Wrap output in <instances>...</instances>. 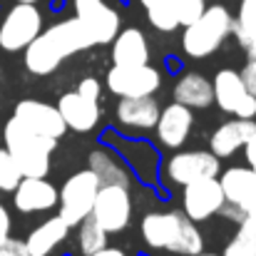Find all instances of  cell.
Here are the masks:
<instances>
[{
    "label": "cell",
    "mask_w": 256,
    "mask_h": 256,
    "mask_svg": "<svg viewBox=\"0 0 256 256\" xmlns=\"http://www.w3.org/2000/svg\"><path fill=\"white\" fill-rule=\"evenodd\" d=\"M94 40L85 30V25L78 18L60 20L50 28H45L22 52H25V68L30 75L45 78L52 75L68 58L92 48Z\"/></svg>",
    "instance_id": "6da1fadb"
},
{
    "label": "cell",
    "mask_w": 256,
    "mask_h": 256,
    "mask_svg": "<svg viewBox=\"0 0 256 256\" xmlns=\"http://www.w3.org/2000/svg\"><path fill=\"white\" fill-rule=\"evenodd\" d=\"M140 232L144 244L154 252L176 256H196L204 252V236L184 212H150L144 214Z\"/></svg>",
    "instance_id": "7a4b0ae2"
},
{
    "label": "cell",
    "mask_w": 256,
    "mask_h": 256,
    "mask_svg": "<svg viewBox=\"0 0 256 256\" xmlns=\"http://www.w3.org/2000/svg\"><path fill=\"white\" fill-rule=\"evenodd\" d=\"M2 140H5V150L12 154L22 176H48L50 157L58 147V140L32 132L15 117L5 122Z\"/></svg>",
    "instance_id": "3957f363"
},
{
    "label": "cell",
    "mask_w": 256,
    "mask_h": 256,
    "mask_svg": "<svg viewBox=\"0 0 256 256\" xmlns=\"http://www.w3.org/2000/svg\"><path fill=\"white\" fill-rule=\"evenodd\" d=\"M234 35V15L224 5H206V10L189 25H184L182 52L189 60H204L214 55L226 38Z\"/></svg>",
    "instance_id": "277c9868"
},
{
    "label": "cell",
    "mask_w": 256,
    "mask_h": 256,
    "mask_svg": "<svg viewBox=\"0 0 256 256\" xmlns=\"http://www.w3.org/2000/svg\"><path fill=\"white\" fill-rule=\"evenodd\" d=\"M100 179L92 170H80L75 172L72 176H68V182L60 186V216L72 226H80L87 216L92 214V206H94V199H97V192H100Z\"/></svg>",
    "instance_id": "5b68a950"
},
{
    "label": "cell",
    "mask_w": 256,
    "mask_h": 256,
    "mask_svg": "<svg viewBox=\"0 0 256 256\" xmlns=\"http://www.w3.org/2000/svg\"><path fill=\"white\" fill-rule=\"evenodd\" d=\"M42 32V12L32 2H15L0 20V48L5 52L25 50Z\"/></svg>",
    "instance_id": "8992f818"
},
{
    "label": "cell",
    "mask_w": 256,
    "mask_h": 256,
    "mask_svg": "<svg viewBox=\"0 0 256 256\" xmlns=\"http://www.w3.org/2000/svg\"><path fill=\"white\" fill-rule=\"evenodd\" d=\"M222 172V160L216 154H212L209 150H184V152H174L167 157L162 174L170 184L186 186L192 182L199 179H209V176H219Z\"/></svg>",
    "instance_id": "52a82bcc"
},
{
    "label": "cell",
    "mask_w": 256,
    "mask_h": 256,
    "mask_svg": "<svg viewBox=\"0 0 256 256\" xmlns=\"http://www.w3.org/2000/svg\"><path fill=\"white\" fill-rule=\"evenodd\" d=\"M214 102L222 112L242 117V120H254L256 117V94L249 92L242 72L224 68L214 75Z\"/></svg>",
    "instance_id": "ba28073f"
},
{
    "label": "cell",
    "mask_w": 256,
    "mask_h": 256,
    "mask_svg": "<svg viewBox=\"0 0 256 256\" xmlns=\"http://www.w3.org/2000/svg\"><path fill=\"white\" fill-rule=\"evenodd\" d=\"M107 234H120L122 229H127L130 219H132V194L130 186H120V184H102L90 214Z\"/></svg>",
    "instance_id": "9c48e42d"
},
{
    "label": "cell",
    "mask_w": 256,
    "mask_h": 256,
    "mask_svg": "<svg viewBox=\"0 0 256 256\" xmlns=\"http://www.w3.org/2000/svg\"><path fill=\"white\" fill-rule=\"evenodd\" d=\"M162 87V72L154 65H112L107 72V90L117 97H154Z\"/></svg>",
    "instance_id": "30bf717a"
},
{
    "label": "cell",
    "mask_w": 256,
    "mask_h": 256,
    "mask_svg": "<svg viewBox=\"0 0 256 256\" xmlns=\"http://www.w3.org/2000/svg\"><path fill=\"white\" fill-rule=\"evenodd\" d=\"M224 204H226V199H224V192H222V184H219L216 176L199 179V182H192V184L184 186L182 212H184L186 219H192L194 224L216 216V214L224 209Z\"/></svg>",
    "instance_id": "8fae6325"
},
{
    "label": "cell",
    "mask_w": 256,
    "mask_h": 256,
    "mask_svg": "<svg viewBox=\"0 0 256 256\" xmlns=\"http://www.w3.org/2000/svg\"><path fill=\"white\" fill-rule=\"evenodd\" d=\"M72 8H75V18L85 25L94 45H110L122 30L120 12L110 8L104 0H72Z\"/></svg>",
    "instance_id": "7c38bea8"
},
{
    "label": "cell",
    "mask_w": 256,
    "mask_h": 256,
    "mask_svg": "<svg viewBox=\"0 0 256 256\" xmlns=\"http://www.w3.org/2000/svg\"><path fill=\"white\" fill-rule=\"evenodd\" d=\"M12 117L20 120L32 132L52 137V140H60L68 132V124H65L60 110L55 104H48V102H40V100H20L12 110Z\"/></svg>",
    "instance_id": "4fadbf2b"
},
{
    "label": "cell",
    "mask_w": 256,
    "mask_h": 256,
    "mask_svg": "<svg viewBox=\"0 0 256 256\" xmlns=\"http://www.w3.org/2000/svg\"><path fill=\"white\" fill-rule=\"evenodd\" d=\"M12 202L20 214L50 212L60 202V189H55V184H50L45 176H22L12 189Z\"/></svg>",
    "instance_id": "5bb4252c"
},
{
    "label": "cell",
    "mask_w": 256,
    "mask_h": 256,
    "mask_svg": "<svg viewBox=\"0 0 256 256\" xmlns=\"http://www.w3.org/2000/svg\"><path fill=\"white\" fill-rule=\"evenodd\" d=\"M192 127H194V110H189L179 102H172L160 112V120L154 124V134H157V142L162 147L176 152L189 140Z\"/></svg>",
    "instance_id": "9a60e30c"
},
{
    "label": "cell",
    "mask_w": 256,
    "mask_h": 256,
    "mask_svg": "<svg viewBox=\"0 0 256 256\" xmlns=\"http://www.w3.org/2000/svg\"><path fill=\"white\" fill-rule=\"evenodd\" d=\"M162 107L154 97H120L114 120L124 132H150L160 120Z\"/></svg>",
    "instance_id": "2e32d148"
},
{
    "label": "cell",
    "mask_w": 256,
    "mask_h": 256,
    "mask_svg": "<svg viewBox=\"0 0 256 256\" xmlns=\"http://www.w3.org/2000/svg\"><path fill=\"white\" fill-rule=\"evenodd\" d=\"M219 184L229 206H236L246 214V209L256 202V172L249 164H234L219 172Z\"/></svg>",
    "instance_id": "e0dca14e"
},
{
    "label": "cell",
    "mask_w": 256,
    "mask_h": 256,
    "mask_svg": "<svg viewBox=\"0 0 256 256\" xmlns=\"http://www.w3.org/2000/svg\"><path fill=\"white\" fill-rule=\"evenodd\" d=\"M254 132H256V120L234 117V120L219 124L212 132V137H209V152L216 154L219 160H229L239 150L246 147V142L254 137Z\"/></svg>",
    "instance_id": "ac0fdd59"
},
{
    "label": "cell",
    "mask_w": 256,
    "mask_h": 256,
    "mask_svg": "<svg viewBox=\"0 0 256 256\" xmlns=\"http://www.w3.org/2000/svg\"><path fill=\"white\" fill-rule=\"evenodd\" d=\"M58 110H60L68 130H75V132H90L100 122V102L82 97L78 90L65 92L58 102Z\"/></svg>",
    "instance_id": "d6986e66"
},
{
    "label": "cell",
    "mask_w": 256,
    "mask_h": 256,
    "mask_svg": "<svg viewBox=\"0 0 256 256\" xmlns=\"http://www.w3.org/2000/svg\"><path fill=\"white\" fill-rule=\"evenodd\" d=\"M150 62V42L140 28H124L112 40V65L132 68Z\"/></svg>",
    "instance_id": "ffe728a7"
},
{
    "label": "cell",
    "mask_w": 256,
    "mask_h": 256,
    "mask_svg": "<svg viewBox=\"0 0 256 256\" xmlns=\"http://www.w3.org/2000/svg\"><path fill=\"white\" fill-rule=\"evenodd\" d=\"M70 234V224L55 214L50 219H45L42 224H38L28 239H25V246H28V254L30 256H50Z\"/></svg>",
    "instance_id": "44dd1931"
},
{
    "label": "cell",
    "mask_w": 256,
    "mask_h": 256,
    "mask_svg": "<svg viewBox=\"0 0 256 256\" xmlns=\"http://www.w3.org/2000/svg\"><path fill=\"white\" fill-rule=\"evenodd\" d=\"M174 102L189 110H206L214 104V87L202 72L189 70L174 82Z\"/></svg>",
    "instance_id": "7402d4cb"
},
{
    "label": "cell",
    "mask_w": 256,
    "mask_h": 256,
    "mask_svg": "<svg viewBox=\"0 0 256 256\" xmlns=\"http://www.w3.org/2000/svg\"><path fill=\"white\" fill-rule=\"evenodd\" d=\"M97 174L100 184H120V186H130L132 184V174L130 167L122 162L120 152L110 150V147H94L90 152V167Z\"/></svg>",
    "instance_id": "603a6c76"
},
{
    "label": "cell",
    "mask_w": 256,
    "mask_h": 256,
    "mask_svg": "<svg viewBox=\"0 0 256 256\" xmlns=\"http://www.w3.org/2000/svg\"><path fill=\"white\" fill-rule=\"evenodd\" d=\"M234 35L244 52L249 58H256V0L239 2V12L234 18Z\"/></svg>",
    "instance_id": "cb8c5ba5"
},
{
    "label": "cell",
    "mask_w": 256,
    "mask_h": 256,
    "mask_svg": "<svg viewBox=\"0 0 256 256\" xmlns=\"http://www.w3.org/2000/svg\"><path fill=\"white\" fill-rule=\"evenodd\" d=\"M144 12H147V20L152 22L154 30L160 32H174L179 28V20L172 10L170 0H140Z\"/></svg>",
    "instance_id": "d4e9b609"
},
{
    "label": "cell",
    "mask_w": 256,
    "mask_h": 256,
    "mask_svg": "<svg viewBox=\"0 0 256 256\" xmlns=\"http://www.w3.org/2000/svg\"><path fill=\"white\" fill-rule=\"evenodd\" d=\"M107 232L92 219V216H87L85 222L80 224V232H78V242H80V252L85 256H92L97 254V252H102L104 246H107Z\"/></svg>",
    "instance_id": "484cf974"
},
{
    "label": "cell",
    "mask_w": 256,
    "mask_h": 256,
    "mask_svg": "<svg viewBox=\"0 0 256 256\" xmlns=\"http://www.w3.org/2000/svg\"><path fill=\"white\" fill-rule=\"evenodd\" d=\"M222 256H256V236L239 226V232L232 236V242L224 246Z\"/></svg>",
    "instance_id": "4316f807"
},
{
    "label": "cell",
    "mask_w": 256,
    "mask_h": 256,
    "mask_svg": "<svg viewBox=\"0 0 256 256\" xmlns=\"http://www.w3.org/2000/svg\"><path fill=\"white\" fill-rule=\"evenodd\" d=\"M20 179H22V174L18 170L12 154L5 147H0V192H12L20 184Z\"/></svg>",
    "instance_id": "83f0119b"
},
{
    "label": "cell",
    "mask_w": 256,
    "mask_h": 256,
    "mask_svg": "<svg viewBox=\"0 0 256 256\" xmlns=\"http://www.w3.org/2000/svg\"><path fill=\"white\" fill-rule=\"evenodd\" d=\"M170 5L176 15V20H179V25L194 22L206 10V0H170Z\"/></svg>",
    "instance_id": "f1b7e54d"
},
{
    "label": "cell",
    "mask_w": 256,
    "mask_h": 256,
    "mask_svg": "<svg viewBox=\"0 0 256 256\" xmlns=\"http://www.w3.org/2000/svg\"><path fill=\"white\" fill-rule=\"evenodd\" d=\"M0 256H30V254H28L25 242L8 236V239H2V242H0Z\"/></svg>",
    "instance_id": "f546056e"
},
{
    "label": "cell",
    "mask_w": 256,
    "mask_h": 256,
    "mask_svg": "<svg viewBox=\"0 0 256 256\" xmlns=\"http://www.w3.org/2000/svg\"><path fill=\"white\" fill-rule=\"evenodd\" d=\"M78 92L87 97V100H94V102H100V94H102V85L94 80V78H85L80 85H78Z\"/></svg>",
    "instance_id": "4dcf8cb0"
},
{
    "label": "cell",
    "mask_w": 256,
    "mask_h": 256,
    "mask_svg": "<svg viewBox=\"0 0 256 256\" xmlns=\"http://www.w3.org/2000/svg\"><path fill=\"white\" fill-rule=\"evenodd\" d=\"M239 72H242L244 82H246V87H249V92L256 94V58H249V60H246V65H244Z\"/></svg>",
    "instance_id": "1f68e13d"
},
{
    "label": "cell",
    "mask_w": 256,
    "mask_h": 256,
    "mask_svg": "<svg viewBox=\"0 0 256 256\" xmlns=\"http://www.w3.org/2000/svg\"><path fill=\"white\" fill-rule=\"evenodd\" d=\"M10 229H12V219H10L8 209H5V206L0 204V242L10 236Z\"/></svg>",
    "instance_id": "d6a6232c"
},
{
    "label": "cell",
    "mask_w": 256,
    "mask_h": 256,
    "mask_svg": "<svg viewBox=\"0 0 256 256\" xmlns=\"http://www.w3.org/2000/svg\"><path fill=\"white\" fill-rule=\"evenodd\" d=\"M239 226H244L246 232H252V234L256 236V202L246 209V216H244V222H242Z\"/></svg>",
    "instance_id": "836d02e7"
},
{
    "label": "cell",
    "mask_w": 256,
    "mask_h": 256,
    "mask_svg": "<svg viewBox=\"0 0 256 256\" xmlns=\"http://www.w3.org/2000/svg\"><path fill=\"white\" fill-rule=\"evenodd\" d=\"M244 157H246V164L256 172V132H254V137L246 142V147H244Z\"/></svg>",
    "instance_id": "e575fe53"
},
{
    "label": "cell",
    "mask_w": 256,
    "mask_h": 256,
    "mask_svg": "<svg viewBox=\"0 0 256 256\" xmlns=\"http://www.w3.org/2000/svg\"><path fill=\"white\" fill-rule=\"evenodd\" d=\"M92 256H127L122 249H117V246H104L102 252H97V254H92Z\"/></svg>",
    "instance_id": "d590c367"
},
{
    "label": "cell",
    "mask_w": 256,
    "mask_h": 256,
    "mask_svg": "<svg viewBox=\"0 0 256 256\" xmlns=\"http://www.w3.org/2000/svg\"><path fill=\"white\" fill-rule=\"evenodd\" d=\"M18 2H32V5H35V2H38V0H18Z\"/></svg>",
    "instance_id": "8d00e7d4"
},
{
    "label": "cell",
    "mask_w": 256,
    "mask_h": 256,
    "mask_svg": "<svg viewBox=\"0 0 256 256\" xmlns=\"http://www.w3.org/2000/svg\"><path fill=\"white\" fill-rule=\"evenodd\" d=\"M196 256H216V254H204V252H202V254H196Z\"/></svg>",
    "instance_id": "74e56055"
}]
</instances>
